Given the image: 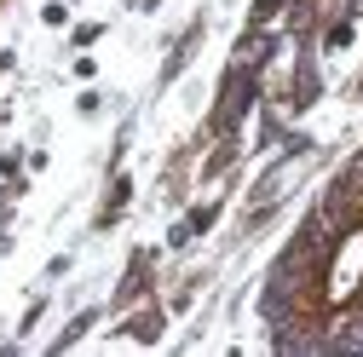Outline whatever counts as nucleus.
<instances>
[{"label": "nucleus", "mask_w": 363, "mask_h": 357, "mask_svg": "<svg viewBox=\"0 0 363 357\" xmlns=\"http://www.w3.org/2000/svg\"><path fill=\"white\" fill-rule=\"evenodd\" d=\"M242 110H248V75H242V69H231V81H225V110H219V121L231 127Z\"/></svg>", "instance_id": "1"}]
</instances>
